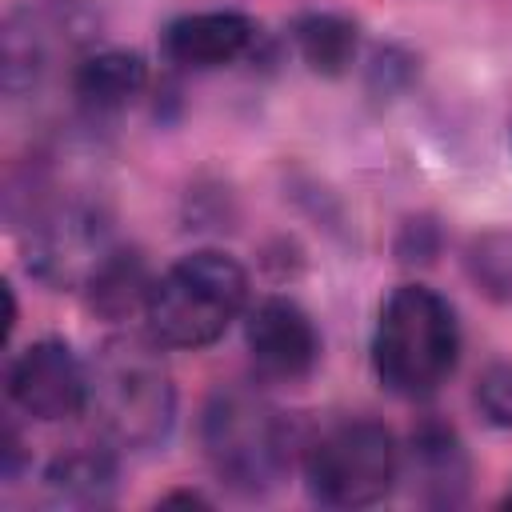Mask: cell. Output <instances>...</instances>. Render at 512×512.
<instances>
[{
    "label": "cell",
    "mask_w": 512,
    "mask_h": 512,
    "mask_svg": "<svg viewBox=\"0 0 512 512\" xmlns=\"http://www.w3.org/2000/svg\"><path fill=\"white\" fill-rule=\"evenodd\" d=\"M68 88L76 104L92 116H112L136 104L148 88V64L140 52L128 48H92L80 56V64L68 72Z\"/></svg>",
    "instance_id": "obj_12"
},
{
    "label": "cell",
    "mask_w": 512,
    "mask_h": 512,
    "mask_svg": "<svg viewBox=\"0 0 512 512\" xmlns=\"http://www.w3.org/2000/svg\"><path fill=\"white\" fill-rule=\"evenodd\" d=\"M152 272H148V260L136 252V248H112L96 272L88 276L84 284V296H88V308L104 320H124L132 312H144L148 304V292H152Z\"/></svg>",
    "instance_id": "obj_15"
},
{
    "label": "cell",
    "mask_w": 512,
    "mask_h": 512,
    "mask_svg": "<svg viewBox=\"0 0 512 512\" xmlns=\"http://www.w3.org/2000/svg\"><path fill=\"white\" fill-rule=\"evenodd\" d=\"M116 460L108 448L72 444L44 468V492L64 508H104L116 500Z\"/></svg>",
    "instance_id": "obj_13"
},
{
    "label": "cell",
    "mask_w": 512,
    "mask_h": 512,
    "mask_svg": "<svg viewBox=\"0 0 512 512\" xmlns=\"http://www.w3.org/2000/svg\"><path fill=\"white\" fill-rule=\"evenodd\" d=\"M112 248V220L104 204L80 192L36 200L24 228L28 272L48 288H84Z\"/></svg>",
    "instance_id": "obj_7"
},
{
    "label": "cell",
    "mask_w": 512,
    "mask_h": 512,
    "mask_svg": "<svg viewBox=\"0 0 512 512\" xmlns=\"http://www.w3.org/2000/svg\"><path fill=\"white\" fill-rule=\"evenodd\" d=\"M464 276L484 300L512 304V224L484 228L464 244Z\"/></svg>",
    "instance_id": "obj_16"
},
{
    "label": "cell",
    "mask_w": 512,
    "mask_h": 512,
    "mask_svg": "<svg viewBox=\"0 0 512 512\" xmlns=\"http://www.w3.org/2000/svg\"><path fill=\"white\" fill-rule=\"evenodd\" d=\"M412 76H416V60H412L404 48H380L376 60H372V68H368V88H372L376 96H392V92H400Z\"/></svg>",
    "instance_id": "obj_19"
},
{
    "label": "cell",
    "mask_w": 512,
    "mask_h": 512,
    "mask_svg": "<svg viewBox=\"0 0 512 512\" xmlns=\"http://www.w3.org/2000/svg\"><path fill=\"white\" fill-rule=\"evenodd\" d=\"M292 48L296 56L308 64V72L316 76H344L356 64V48H360V28L352 16L344 12H328V8H308L292 20Z\"/></svg>",
    "instance_id": "obj_14"
},
{
    "label": "cell",
    "mask_w": 512,
    "mask_h": 512,
    "mask_svg": "<svg viewBox=\"0 0 512 512\" xmlns=\"http://www.w3.org/2000/svg\"><path fill=\"white\" fill-rule=\"evenodd\" d=\"M164 344L136 332L108 336L88 360V408L96 432L124 452L160 448L176 424V384Z\"/></svg>",
    "instance_id": "obj_1"
},
{
    "label": "cell",
    "mask_w": 512,
    "mask_h": 512,
    "mask_svg": "<svg viewBox=\"0 0 512 512\" xmlns=\"http://www.w3.org/2000/svg\"><path fill=\"white\" fill-rule=\"evenodd\" d=\"M440 248H444V232H440L436 216H408L396 232V244H392L396 260L408 264V268L432 264L440 256Z\"/></svg>",
    "instance_id": "obj_18"
},
{
    "label": "cell",
    "mask_w": 512,
    "mask_h": 512,
    "mask_svg": "<svg viewBox=\"0 0 512 512\" xmlns=\"http://www.w3.org/2000/svg\"><path fill=\"white\" fill-rule=\"evenodd\" d=\"M400 480V444L384 420L344 416L304 444V484L324 508H372Z\"/></svg>",
    "instance_id": "obj_5"
},
{
    "label": "cell",
    "mask_w": 512,
    "mask_h": 512,
    "mask_svg": "<svg viewBox=\"0 0 512 512\" xmlns=\"http://www.w3.org/2000/svg\"><path fill=\"white\" fill-rule=\"evenodd\" d=\"M244 348L264 380L296 384L320 364V328L292 296H264L256 308H248Z\"/></svg>",
    "instance_id": "obj_9"
},
{
    "label": "cell",
    "mask_w": 512,
    "mask_h": 512,
    "mask_svg": "<svg viewBox=\"0 0 512 512\" xmlns=\"http://www.w3.org/2000/svg\"><path fill=\"white\" fill-rule=\"evenodd\" d=\"M156 504H164V508H168V504H200V508H208L212 500H208L204 492H196V488H176V492H168V496H160Z\"/></svg>",
    "instance_id": "obj_21"
},
{
    "label": "cell",
    "mask_w": 512,
    "mask_h": 512,
    "mask_svg": "<svg viewBox=\"0 0 512 512\" xmlns=\"http://www.w3.org/2000/svg\"><path fill=\"white\" fill-rule=\"evenodd\" d=\"M100 16L80 0H44L8 12L0 32V88L8 100L40 92L96 48Z\"/></svg>",
    "instance_id": "obj_6"
},
{
    "label": "cell",
    "mask_w": 512,
    "mask_h": 512,
    "mask_svg": "<svg viewBox=\"0 0 512 512\" xmlns=\"http://www.w3.org/2000/svg\"><path fill=\"white\" fill-rule=\"evenodd\" d=\"M400 476L412 480V496L428 508H456L468 500L472 460L464 452L460 432L448 420L424 416L408 432V448H400Z\"/></svg>",
    "instance_id": "obj_10"
},
{
    "label": "cell",
    "mask_w": 512,
    "mask_h": 512,
    "mask_svg": "<svg viewBox=\"0 0 512 512\" xmlns=\"http://www.w3.org/2000/svg\"><path fill=\"white\" fill-rule=\"evenodd\" d=\"M472 404L492 428H512V360H496L476 376Z\"/></svg>",
    "instance_id": "obj_17"
},
{
    "label": "cell",
    "mask_w": 512,
    "mask_h": 512,
    "mask_svg": "<svg viewBox=\"0 0 512 512\" xmlns=\"http://www.w3.org/2000/svg\"><path fill=\"white\" fill-rule=\"evenodd\" d=\"M196 432L212 476L244 500L272 496L292 468V424L252 384H216Z\"/></svg>",
    "instance_id": "obj_2"
},
{
    "label": "cell",
    "mask_w": 512,
    "mask_h": 512,
    "mask_svg": "<svg viewBox=\"0 0 512 512\" xmlns=\"http://www.w3.org/2000/svg\"><path fill=\"white\" fill-rule=\"evenodd\" d=\"M248 308V272L220 248H196L168 264L148 292L144 328L164 348H208Z\"/></svg>",
    "instance_id": "obj_4"
},
{
    "label": "cell",
    "mask_w": 512,
    "mask_h": 512,
    "mask_svg": "<svg viewBox=\"0 0 512 512\" xmlns=\"http://www.w3.org/2000/svg\"><path fill=\"white\" fill-rule=\"evenodd\" d=\"M460 364L456 308L428 284H396L372 328L376 380L400 400H428Z\"/></svg>",
    "instance_id": "obj_3"
},
{
    "label": "cell",
    "mask_w": 512,
    "mask_h": 512,
    "mask_svg": "<svg viewBox=\"0 0 512 512\" xmlns=\"http://www.w3.org/2000/svg\"><path fill=\"white\" fill-rule=\"evenodd\" d=\"M256 40H260L256 20L236 8L184 12L160 32L164 60L184 72H212V68L236 64L256 48Z\"/></svg>",
    "instance_id": "obj_11"
},
{
    "label": "cell",
    "mask_w": 512,
    "mask_h": 512,
    "mask_svg": "<svg viewBox=\"0 0 512 512\" xmlns=\"http://www.w3.org/2000/svg\"><path fill=\"white\" fill-rule=\"evenodd\" d=\"M504 504H508V508H512V488H508V496H504Z\"/></svg>",
    "instance_id": "obj_22"
},
{
    "label": "cell",
    "mask_w": 512,
    "mask_h": 512,
    "mask_svg": "<svg viewBox=\"0 0 512 512\" xmlns=\"http://www.w3.org/2000/svg\"><path fill=\"white\" fill-rule=\"evenodd\" d=\"M8 400L40 424H60V420L84 416L88 364H80L72 344L56 340V336L32 340L8 364Z\"/></svg>",
    "instance_id": "obj_8"
},
{
    "label": "cell",
    "mask_w": 512,
    "mask_h": 512,
    "mask_svg": "<svg viewBox=\"0 0 512 512\" xmlns=\"http://www.w3.org/2000/svg\"><path fill=\"white\" fill-rule=\"evenodd\" d=\"M24 464H28V452H24L20 428L8 420V424H4V432H0V472H4V480H8V484H16V476L24 472Z\"/></svg>",
    "instance_id": "obj_20"
}]
</instances>
